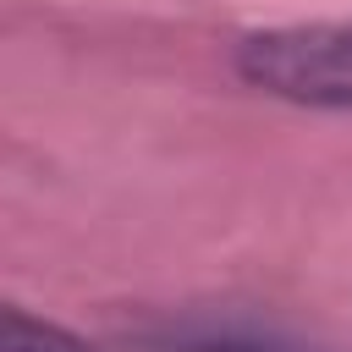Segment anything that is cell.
<instances>
[{"instance_id": "obj_3", "label": "cell", "mask_w": 352, "mask_h": 352, "mask_svg": "<svg viewBox=\"0 0 352 352\" xmlns=\"http://www.w3.org/2000/svg\"><path fill=\"white\" fill-rule=\"evenodd\" d=\"M0 352H94V346L55 319H38L28 308H6L0 314Z\"/></svg>"}, {"instance_id": "obj_1", "label": "cell", "mask_w": 352, "mask_h": 352, "mask_svg": "<svg viewBox=\"0 0 352 352\" xmlns=\"http://www.w3.org/2000/svg\"><path fill=\"white\" fill-rule=\"evenodd\" d=\"M236 77L270 99L352 116V22H280L236 38Z\"/></svg>"}, {"instance_id": "obj_2", "label": "cell", "mask_w": 352, "mask_h": 352, "mask_svg": "<svg viewBox=\"0 0 352 352\" xmlns=\"http://www.w3.org/2000/svg\"><path fill=\"white\" fill-rule=\"evenodd\" d=\"M154 346H160V352H319V346L292 341V336H280V330H258V324H214V319L170 324Z\"/></svg>"}]
</instances>
